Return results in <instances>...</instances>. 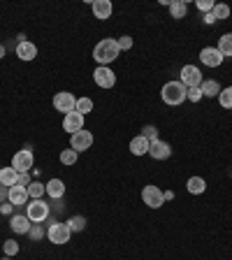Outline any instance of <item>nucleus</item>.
Instances as JSON below:
<instances>
[{
	"label": "nucleus",
	"instance_id": "8",
	"mask_svg": "<svg viewBox=\"0 0 232 260\" xmlns=\"http://www.w3.org/2000/svg\"><path fill=\"white\" fill-rule=\"evenodd\" d=\"M93 81H95L100 88H114V84H116V75L109 70L107 65H97L95 70H93Z\"/></svg>",
	"mask_w": 232,
	"mask_h": 260
},
{
	"label": "nucleus",
	"instance_id": "21",
	"mask_svg": "<svg viewBox=\"0 0 232 260\" xmlns=\"http://www.w3.org/2000/svg\"><path fill=\"white\" fill-rule=\"evenodd\" d=\"M200 91H202V98H218L221 86H218V81H214V79H202Z\"/></svg>",
	"mask_w": 232,
	"mask_h": 260
},
{
	"label": "nucleus",
	"instance_id": "2",
	"mask_svg": "<svg viewBox=\"0 0 232 260\" xmlns=\"http://www.w3.org/2000/svg\"><path fill=\"white\" fill-rule=\"evenodd\" d=\"M186 91H188V88H186L181 81H168L160 91V98H162V103L165 105L177 107V105H181L186 100Z\"/></svg>",
	"mask_w": 232,
	"mask_h": 260
},
{
	"label": "nucleus",
	"instance_id": "5",
	"mask_svg": "<svg viewBox=\"0 0 232 260\" xmlns=\"http://www.w3.org/2000/svg\"><path fill=\"white\" fill-rule=\"evenodd\" d=\"M142 202H144L146 207H151V209H160L162 205H165V198H162V190L158 188V186L149 184L142 188Z\"/></svg>",
	"mask_w": 232,
	"mask_h": 260
},
{
	"label": "nucleus",
	"instance_id": "10",
	"mask_svg": "<svg viewBox=\"0 0 232 260\" xmlns=\"http://www.w3.org/2000/svg\"><path fill=\"white\" fill-rule=\"evenodd\" d=\"M91 146H93V135L88 133V130H79V133L70 135V149H75L77 153L88 151Z\"/></svg>",
	"mask_w": 232,
	"mask_h": 260
},
{
	"label": "nucleus",
	"instance_id": "27",
	"mask_svg": "<svg viewBox=\"0 0 232 260\" xmlns=\"http://www.w3.org/2000/svg\"><path fill=\"white\" fill-rule=\"evenodd\" d=\"M75 112H79L81 116H86L88 112H93V100L91 98H79V100H77Z\"/></svg>",
	"mask_w": 232,
	"mask_h": 260
},
{
	"label": "nucleus",
	"instance_id": "3",
	"mask_svg": "<svg viewBox=\"0 0 232 260\" xmlns=\"http://www.w3.org/2000/svg\"><path fill=\"white\" fill-rule=\"evenodd\" d=\"M70 235H72V230L68 228V223H51L47 230V239L51 244H58V246L70 242Z\"/></svg>",
	"mask_w": 232,
	"mask_h": 260
},
{
	"label": "nucleus",
	"instance_id": "25",
	"mask_svg": "<svg viewBox=\"0 0 232 260\" xmlns=\"http://www.w3.org/2000/svg\"><path fill=\"white\" fill-rule=\"evenodd\" d=\"M186 12H188V7H186L184 0H174V3H170V14H172V19H184Z\"/></svg>",
	"mask_w": 232,
	"mask_h": 260
},
{
	"label": "nucleus",
	"instance_id": "41",
	"mask_svg": "<svg viewBox=\"0 0 232 260\" xmlns=\"http://www.w3.org/2000/svg\"><path fill=\"white\" fill-rule=\"evenodd\" d=\"M162 198H165V202L174 200V190H162Z\"/></svg>",
	"mask_w": 232,
	"mask_h": 260
},
{
	"label": "nucleus",
	"instance_id": "31",
	"mask_svg": "<svg viewBox=\"0 0 232 260\" xmlns=\"http://www.w3.org/2000/svg\"><path fill=\"white\" fill-rule=\"evenodd\" d=\"M44 230H42V223H32V228H30V233H28V237L32 239V242H38V239H42L44 237Z\"/></svg>",
	"mask_w": 232,
	"mask_h": 260
},
{
	"label": "nucleus",
	"instance_id": "24",
	"mask_svg": "<svg viewBox=\"0 0 232 260\" xmlns=\"http://www.w3.org/2000/svg\"><path fill=\"white\" fill-rule=\"evenodd\" d=\"M218 51H221L223 56H227V58H230L232 56V32H225V35H221V38H218Z\"/></svg>",
	"mask_w": 232,
	"mask_h": 260
},
{
	"label": "nucleus",
	"instance_id": "42",
	"mask_svg": "<svg viewBox=\"0 0 232 260\" xmlns=\"http://www.w3.org/2000/svg\"><path fill=\"white\" fill-rule=\"evenodd\" d=\"M0 58H5V44H0Z\"/></svg>",
	"mask_w": 232,
	"mask_h": 260
},
{
	"label": "nucleus",
	"instance_id": "35",
	"mask_svg": "<svg viewBox=\"0 0 232 260\" xmlns=\"http://www.w3.org/2000/svg\"><path fill=\"white\" fill-rule=\"evenodd\" d=\"M195 5H197V10H202L205 14H209V12L214 10V5H216V3H214V0H197Z\"/></svg>",
	"mask_w": 232,
	"mask_h": 260
},
{
	"label": "nucleus",
	"instance_id": "26",
	"mask_svg": "<svg viewBox=\"0 0 232 260\" xmlns=\"http://www.w3.org/2000/svg\"><path fill=\"white\" fill-rule=\"evenodd\" d=\"M218 103H221L223 109H232V86L221 88V93H218Z\"/></svg>",
	"mask_w": 232,
	"mask_h": 260
},
{
	"label": "nucleus",
	"instance_id": "12",
	"mask_svg": "<svg viewBox=\"0 0 232 260\" xmlns=\"http://www.w3.org/2000/svg\"><path fill=\"white\" fill-rule=\"evenodd\" d=\"M149 156H151L153 160H168V158L172 156V146H170L168 142L156 140V142H151V146H149Z\"/></svg>",
	"mask_w": 232,
	"mask_h": 260
},
{
	"label": "nucleus",
	"instance_id": "18",
	"mask_svg": "<svg viewBox=\"0 0 232 260\" xmlns=\"http://www.w3.org/2000/svg\"><path fill=\"white\" fill-rule=\"evenodd\" d=\"M149 146H151V142L146 140V137L137 135L130 140V153L132 156H144V153H149Z\"/></svg>",
	"mask_w": 232,
	"mask_h": 260
},
{
	"label": "nucleus",
	"instance_id": "4",
	"mask_svg": "<svg viewBox=\"0 0 232 260\" xmlns=\"http://www.w3.org/2000/svg\"><path fill=\"white\" fill-rule=\"evenodd\" d=\"M49 205L44 200H30L26 205V216L30 218V223H42L49 218Z\"/></svg>",
	"mask_w": 232,
	"mask_h": 260
},
{
	"label": "nucleus",
	"instance_id": "1",
	"mask_svg": "<svg viewBox=\"0 0 232 260\" xmlns=\"http://www.w3.org/2000/svg\"><path fill=\"white\" fill-rule=\"evenodd\" d=\"M119 54H121L119 42L114 38H105L93 47V58H95L97 65H107L109 68V63H114V60L119 58Z\"/></svg>",
	"mask_w": 232,
	"mask_h": 260
},
{
	"label": "nucleus",
	"instance_id": "36",
	"mask_svg": "<svg viewBox=\"0 0 232 260\" xmlns=\"http://www.w3.org/2000/svg\"><path fill=\"white\" fill-rule=\"evenodd\" d=\"M116 42H119L121 51H125V49H132V38H130V35H123V38H119Z\"/></svg>",
	"mask_w": 232,
	"mask_h": 260
},
{
	"label": "nucleus",
	"instance_id": "34",
	"mask_svg": "<svg viewBox=\"0 0 232 260\" xmlns=\"http://www.w3.org/2000/svg\"><path fill=\"white\" fill-rule=\"evenodd\" d=\"M186 100H190V103H200V100H202L200 86H197V88H188V91H186Z\"/></svg>",
	"mask_w": 232,
	"mask_h": 260
},
{
	"label": "nucleus",
	"instance_id": "40",
	"mask_svg": "<svg viewBox=\"0 0 232 260\" xmlns=\"http://www.w3.org/2000/svg\"><path fill=\"white\" fill-rule=\"evenodd\" d=\"M7 200V188L3 184H0V205H3V202Z\"/></svg>",
	"mask_w": 232,
	"mask_h": 260
},
{
	"label": "nucleus",
	"instance_id": "22",
	"mask_svg": "<svg viewBox=\"0 0 232 260\" xmlns=\"http://www.w3.org/2000/svg\"><path fill=\"white\" fill-rule=\"evenodd\" d=\"M16 179H19V172H16L14 168H3L0 170V184L5 186V188L16 186Z\"/></svg>",
	"mask_w": 232,
	"mask_h": 260
},
{
	"label": "nucleus",
	"instance_id": "23",
	"mask_svg": "<svg viewBox=\"0 0 232 260\" xmlns=\"http://www.w3.org/2000/svg\"><path fill=\"white\" fill-rule=\"evenodd\" d=\"M28 198L30 200H42V195L47 193V184H40V181H30V186H28Z\"/></svg>",
	"mask_w": 232,
	"mask_h": 260
},
{
	"label": "nucleus",
	"instance_id": "19",
	"mask_svg": "<svg viewBox=\"0 0 232 260\" xmlns=\"http://www.w3.org/2000/svg\"><path fill=\"white\" fill-rule=\"evenodd\" d=\"M47 195L49 198H54V200H60L65 195V184L60 181V179H51V181H47Z\"/></svg>",
	"mask_w": 232,
	"mask_h": 260
},
{
	"label": "nucleus",
	"instance_id": "11",
	"mask_svg": "<svg viewBox=\"0 0 232 260\" xmlns=\"http://www.w3.org/2000/svg\"><path fill=\"white\" fill-rule=\"evenodd\" d=\"M223 60H225V56L216 47H205L200 51V63L207 68H218V65H223Z\"/></svg>",
	"mask_w": 232,
	"mask_h": 260
},
{
	"label": "nucleus",
	"instance_id": "7",
	"mask_svg": "<svg viewBox=\"0 0 232 260\" xmlns=\"http://www.w3.org/2000/svg\"><path fill=\"white\" fill-rule=\"evenodd\" d=\"M32 162H35V156H32L30 149H21V151H16L14 158H12V168L16 170V172H30Z\"/></svg>",
	"mask_w": 232,
	"mask_h": 260
},
{
	"label": "nucleus",
	"instance_id": "33",
	"mask_svg": "<svg viewBox=\"0 0 232 260\" xmlns=\"http://www.w3.org/2000/svg\"><path fill=\"white\" fill-rule=\"evenodd\" d=\"M142 137H146L149 142H156L158 140V128H156V125H144V133H142Z\"/></svg>",
	"mask_w": 232,
	"mask_h": 260
},
{
	"label": "nucleus",
	"instance_id": "29",
	"mask_svg": "<svg viewBox=\"0 0 232 260\" xmlns=\"http://www.w3.org/2000/svg\"><path fill=\"white\" fill-rule=\"evenodd\" d=\"M68 228H70L72 233H81V230L86 228V218L84 216H72L70 221H68Z\"/></svg>",
	"mask_w": 232,
	"mask_h": 260
},
{
	"label": "nucleus",
	"instance_id": "20",
	"mask_svg": "<svg viewBox=\"0 0 232 260\" xmlns=\"http://www.w3.org/2000/svg\"><path fill=\"white\" fill-rule=\"evenodd\" d=\"M186 190H188L190 195H202L207 190V181L202 177H190L188 181H186Z\"/></svg>",
	"mask_w": 232,
	"mask_h": 260
},
{
	"label": "nucleus",
	"instance_id": "38",
	"mask_svg": "<svg viewBox=\"0 0 232 260\" xmlns=\"http://www.w3.org/2000/svg\"><path fill=\"white\" fill-rule=\"evenodd\" d=\"M12 211H14V205H12V202H3V205H0V214H3V216H10Z\"/></svg>",
	"mask_w": 232,
	"mask_h": 260
},
{
	"label": "nucleus",
	"instance_id": "14",
	"mask_svg": "<svg viewBox=\"0 0 232 260\" xmlns=\"http://www.w3.org/2000/svg\"><path fill=\"white\" fill-rule=\"evenodd\" d=\"M28 190L23 188V186H12V188H7V202H12L14 207H23L28 205Z\"/></svg>",
	"mask_w": 232,
	"mask_h": 260
},
{
	"label": "nucleus",
	"instance_id": "16",
	"mask_svg": "<svg viewBox=\"0 0 232 260\" xmlns=\"http://www.w3.org/2000/svg\"><path fill=\"white\" fill-rule=\"evenodd\" d=\"M93 14H95V19H100V21H105V19H109L114 12V5L109 3V0H93Z\"/></svg>",
	"mask_w": 232,
	"mask_h": 260
},
{
	"label": "nucleus",
	"instance_id": "6",
	"mask_svg": "<svg viewBox=\"0 0 232 260\" xmlns=\"http://www.w3.org/2000/svg\"><path fill=\"white\" fill-rule=\"evenodd\" d=\"M179 81H181L186 88H197L202 84V72L197 70L195 65H184V68H181V75H179Z\"/></svg>",
	"mask_w": 232,
	"mask_h": 260
},
{
	"label": "nucleus",
	"instance_id": "32",
	"mask_svg": "<svg viewBox=\"0 0 232 260\" xmlns=\"http://www.w3.org/2000/svg\"><path fill=\"white\" fill-rule=\"evenodd\" d=\"M3 251H5V255H16V253H19V244H16L14 239H5Z\"/></svg>",
	"mask_w": 232,
	"mask_h": 260
},
{
	"label": "nucleus",
	"instance_id": "39",
	"mask_svg": "<svg viewBox=\"0 0 232 260\" xmlns=\"http://www.w3.org/2000/svg\"><path fill=\"white\" fill-rule=\"evenodd\" d=\"M202 21H205L207 26H211V23H216V19H214V14L209 12V14H205V19H202Z\"/></svg>",
	"mask_w": 232,
	"mask_h": 260
},
{
	"label": "nucleus",
	"instance_id": "13",
	"mask_svg": "<svg viewBox=\"0 0 232 260\" xmlns=\"http://www.w3.org/2000/svg\"><path fill=\"white\" fill-rule=\"evenodd\" d=\"M84 119H86V116H81L79 112L65 114V119H63V130H68L70 135H75V133L84 130Z\"/></svg>",
	"mask_w": 232,
	"mask_h": 260
},
{
	"label": "nucleus",
	"instance_id": "15",
	"mask_svg": "<svg viewBox=\"0 0 232 260\" xmlns=\"http://www.w3.org/2000/svg\"><path fill=\"white\" fill-rule=\"evenodd\" d=\"M10 228L14 230L16 235H28L30 233V228H32V223H30V218H28L26 214H14L12 221H10Z\"/></svg>",
	"mask_w": 232,
	"mask_h": 260
},
{
	"label": "nucleus",
	"instance_id": "17",
	"mask_svg": "<svg viewBox=\"0 0 232 260\" xmlns=\"http://www.w3.org/2000/svg\"><path fill=\"white\" fill-rule=\"evenodd\" d=\"M16 56L21 60H32L35 56H38V47L32 42H28V40H23V42L16 44Z\"/></svg>",
	"mask_w": 232,
	"mask_h": 260
},
{
	"label": "nucleus",
	"instance_id": "30",
	"mask_svg": "<svg viewBox=\"0 0 232 260\" xmlns=\"http://www.w3.org/2000/svg\"><path fill=\"white\" fill-rule=\"evenodd\" d=\"M77 156H79V153H77L75 149H65V151H60V162H63V165H75Z\"/></svg>",
	"mask_w": 232,
	"mask_h": 260
},
{
	"label": "nucleus",
	"instance_id": "9",
	"mask_svg": "<svg viewBox=\"0 0 232 260\" xmlns=\"http://www.w3.org/2000/svg\"><path fill=\"white\" fill-rule=\"evenodd\" d=\"M75 107H77V98L72 95V93L60 91V93H56L54 95V109L56 112L70 114V112H75Z\"/></svg>",
	"mask_w": 232,
	"mask_h": 260
},
{
	"label": "nucleus",
	"instance_id": "37",
	"mask_svg": "<svg viewBox=\"0 0 232 260\" xmlns=\"http://www.w3.org/2000/svg\"><path fill=\"white\" fill-rule=\"evenodd\" d=\"M16 186H23V188H28V186H30V174H28V172L19 174V179H16Z\"/></svg>",
	"mask_w": 232,
	"mask_h": 260
},
{
	"label": "nucleus",
	"instance_id": "28",
	"mask_svg": "<svg viewBox=\"0 0 232 260\" xmlns=\"http://www.w3.org/2000/svg\"><path fill=\"white\" fill-rule=\"evenodd\" d=\"M211 14H214V19H216V21H221V19H227V16H230V7L223 5V3H216V5H214V10H211Z\"/></svg>",
	"mask_w": 232,
	"mask_h": 260
}]
</instances>
